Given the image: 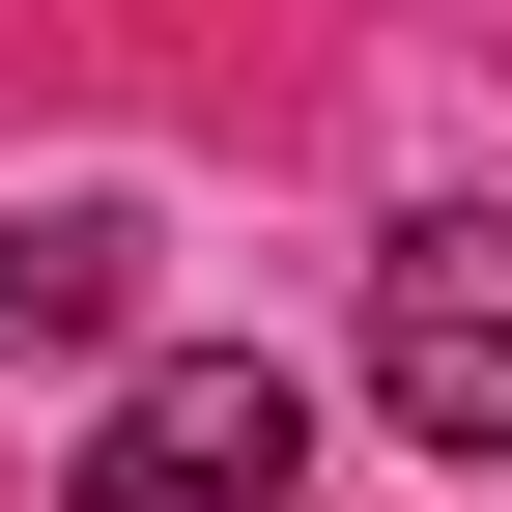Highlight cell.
Returning <instances> with one entry per match:
<instances>
[{"label": "cell", "mask_w": 512, "mask_h": 512, "mask_svg": "<svg viewBox=\"0 0 512 512\" xmlns=\"http://www.w3.org/2000/svg\"><path fill=\"white\" fill-rule=\"evenodd\" d=\"M370 427L456 456V484H512V200H427L370 256Z\"/></svg>", "instance_id": "1"}, {"label": "cell", "mask_w": 512, "mask_h": 512, "mask_svg": "<svg viewBox=\"0 0 512 512\" xmlns=\"http://www.w3.org/2000/svg\"><path fill=\"white\" fill-rule=\"evenodd\" d=\"M285 484H313V399L256 342H143L86 399V512H285Z\"/></svg>", "instance_id": "2"}, {"label": "cell", "mask_w": 512, "mask_h": 512, "mask_svg": "<svg viewBox=\"0 0 512 512\" xmlns=\"http://www.w3.org/2000/svg\"><path fill=\"white\" fill-rule=\"evenodd\" d=\"M143 313V200H57V228H0V342H114Z\"/></svg>", "instance_id": "3"}]
</instances>
